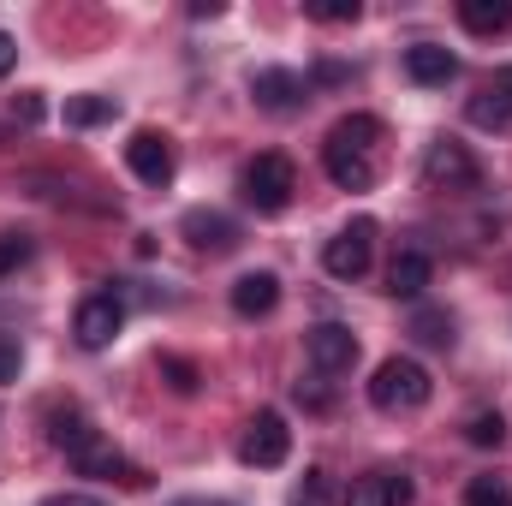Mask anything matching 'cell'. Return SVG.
Returning a JSON list of instances; mask_svg holds the SVG:
<instances>
[{
    "label": "cell",
    "instance_id": "30",
    "mask_svg": "<svg viewBox=\"0 0 512 506\" xmlns=\"http://www.w3.org/2000/svg\"><path fill=\"white\" fill-rule=\"evenodd\" d=\"M12 66H18V42H12V36H6V30H0V78H6V72H12Z\"/></svg>",
    "mask_w": 512,
    "mask_h": 506
},
{
    "label": "cell",
    "instance_id": "8",
    "mask_svg": "<svg viewBox=\"0 0 512 506\" xmlns=\"http://www.w3.org/2000/svg\"><path fill=\"white\" fill-rule=\"evenodd\" d=\"M179 233L191 239V251H209V256L239 251V221L221 215V209H191V215L179 221Z\"/></svg>",
    "mask_w": 512,
    "mask_h": 506
},
{
    "label": "cell",
    "instance_id": "25",
    "mask_svg": "<svg viewBox=\"0 0 512 506\" xmlns=\"http://www.w3.org/2000/svg\"><path fill=\"white\" fill-rule=\"evenodd\" d=\"M161 381H167L173 393H185V399L203 387V376H197V364H191V358H161Z\"/></svg>",
    "mask_w": 512,
    "mask_h": 506
},
{
    "label": "cell",
    "instance_id": "3",
    "mask_svg": "<svg viewBox=\"0 0 512 506\" xmlns=\"http://www.w3.org/2000/svg\"><path fill=\"white\" fill-rule=\"evenodd\" d=\"M423 185H429V191H477V185H483V167H477V155H471L459 137H441V143H429V155H423Z\"/></svg>",
    "mask_w": 512,
    "mask_h": 506
},
{
    "label": "cell",
    "instance_id": "16",
    "mask_svg": "<svg viewBox=\"0 0 512 506\" xmlns=\"http://www.w3.org/2000/svg\"><path fill=\"white\" fill-rule=\"evenodd\" d=\"M429 280H435V262L423 251H399L393 268H387V292H393V298H423Z\"/></svg>",
    "mask_w": 512,
    "mask_h": 506
},
{
    "label": "cell",
    "instance_id": "12",
    "mask_svg": "<svg viewBox=\"0 0 512 506\" xmlns=\"http://www.w3.org/2000/svg\"><path fill=\"white\" fill-rule=\"evenodd\" d=\"M405 78L423 84V90L453 84V78H459V54L441 48V42H411V48H405Z\"/></svg>",
    "mask_w": 512,
    "mask_h": 506
},
{
    "label": "cell",
    "instance_id": "10",
    "mask_svg": "<svg viewBox=\"0 0 512 506\" xmlns=\"http://www.w3.org/2000/svg\"><path fill=\"white\" fill-rule=\"evenodd\" d=\"M251 96H256V108H268V114H292V108H304L310 84L298 72H286V66H262L251 78Z\"/></svg>",
    "mask_w": 512,
    "mask_h": 506
},
{
    "label": "cell",
    "instance_id": "28",
    "mask_svg": "<svg viewBox=\"0 0 512 506\" xmlns=\"http://www.w3.org/2000/svg\"><path fill=\"white\" fill-rule=\"evenodd\" d=\"M42 506H108V501H96V495H84V489H66V495H48Z\"/></svg>",
    "mask_w": 512,
    "mask_h": 506
},
{
    "label": "cell",
    "instance_id": "13",
    "mask_svg": "<svg viewBox=\"0 0 512 506\" xmlns=\"http://www.w3.org/2000/svg\"><path fill=\"white\" fill-rule=\"evenodd\" d=\"M274 304H280V274H268V268H251V274H239L233 280V310L256 322V316H274Z\"/></svg>",
    "mask_w": 512,
    "mask_h": 506
},
{
    "label": "cell",
    "instance_id": "19",
    "mask_svg": "<svg viewBox=\"0 0 512 506\" xmlns=\"http://www.w3.org/2000/svg\"><path fill=\"white\" fill-rule=\"evenodd\" d=\"M459 24L471 36H501L512 30V0H459Z\"/></svg>",
    "mask_w": 512,
    "mask_h": 506
},
{
    "label": "cell",
    "instance_id": "20",
    "mask_svg": "<svg viewBox=\"0 0 512 506\" xmlns=\"http://www.w3.org/2000/svg\"><path fill=\"white\" fill-rule=\"evenodd\" d=\"M114 114H120V102H114V96H72V102H66V126H78V131L108 126Z\"/></svg>",
    "mask_w": 512,
    "mask_h": 506
},
{
    "label": "cell",
    "instance_id": "24",
    "mask_svg": "<svg viewBox=\"0 0 512 506\" xmlns=\"http://www.w3.org/2000/svg\"><path fill=\"white\" fill-rule=\"evenodd\" d=\"M304 12L316 18V24H358V0H304Z\"/></svg>",
    "mask_w": 512,
    "mask_h": 506
},
{
    "label": "cell",
    "instance_id": "26",
    "mask_svg": "<svg viewBox=\"0 0 512 506\" xmlns=\"http://www.w3.org/2000/svg\"><path fill=\"white\" fill-rule=\"evenodd\" d=\"M18 370H24V346L18 340H0V387L18 381Z\"/></svg>",
    "mask_w": 512,
    "mask_h": 506
},
{
    "label": "cell",
    "instance_id": "1",
    "mask_svg": "<svg viewBox=\"0 0 512 506\" xmlns=\"http://www.w3.org/2000/svg\"><path fill=\"white\" fill-rule=\"evenodd\" d=\"M429 393H435V381L417 358H387L370 376V405L376 411H417V405H429Z\"/></svg>",
    "mask_w": 512,
    "mask_h": 506
},
{
    "label": "cell",
    "instance_id": "32",
    "mask_svg": "<svg viewBox=\"0 0 512 506\" xmlns=\"http://www.w3.org/2000/svg\"><path fill=\"white\" fill-rule=\"evenodd\" d=\"M173 506H233V501H173Z\"/></svg>",
    "mask_w": 512,
    "mask_h": 506
},
{
    "label": "cell",
    "instance_id": "5",
    "mask_svg": "<svg viewBox=\"0 0 512 506\" xmlns=\"http://www.w3.org/2000/svg\"><path fill=\"white\" fill-rule=\"evenodd\" d=\"M120 328H126V304H120V292H90V298L78 304V316H72V334H78L84 352L114 346Z\"/></svg>",
    "mask_w": 512,
    "mask_h": 506
},
{
    "label": "cell",
    "instance_id": "11",
    "mask_svg": "<svg viewBox=\"0 0 512 506\" xmlns=\"http://www.w3.org/2000/svg\"><path fill=\"white\" fill-rule=\"evenodd\" d=\"M126 167L143 179V185H167V179H173V143H167L161 131H131Z\"/></svg>",
    "mask_w": 512,
    "mask_h": 506
},
{
    "label": "cell",
    "instance_id": "23",
    "mask_svg": "<svg viewBox=\"0 0 512 506\" xmlns=\"http://www.w3.org/2000/svg\"><path fill=\"white\" fill-rule=\"evenodd\" d=\"M465 506H512V483H501V477H471Z\"/></svg>",
    "mask_w": 512,
    "mask_h": 506
},
{
    "label": "cell",
    "instance_id": "14",
    "mask_svg": "<svg viewBox=\"0 0 512 506\" xmlns=\"http://www.w3.org/2000/svg\"><path fill=\"white\" fill-rule=\"evenodd\" d=\"M411 501V477H393V471H370V477H352L346 506H405Z\"/></svg>",
    "mask_w": 512,
    "mask_h": 506
},
{
    "label": "cell",
    "instance_id": "6",
    "mask_svg": "<svg viewBox=\"0 0 512 506\" xmlns=\"http://www.w3.org/2000/svg\"><path fill=\"white\" fill-rule=\"evenodd\" d=\"M286 453H292V429H286V417H280V411H256L251 423H245L239 459H245L251 471H274V465H286Z\"/></svg>",
    "mask_w": 512,
    "mask_h": 506
},
{
    "label": "cell",
    "instance_id": "27",
    "mask_svg": "<svg viewBox=\"0 0 512 506\" xmlns=\"http://www.w3.org/2000/svg\"><path fill=\"white\" fill-rule=\"evenodd\" d=\"M24 256H30V245H24V239H0V280H6Z\"/></svg>",
    "mask_w": 512,
    "mask_h": 506
},
{
    "label": "cell",
    "instance_id": "29",
    "mask_svg": "<svg viewBox=\"0 0 512 506\" xmlns=\"http://www.w3.org/2000/svg\"><path fill=\"white\" fill-rule=\"evenodd\" d=\"M12 114H18L24 126H36V120H42V96H18V102H12Z\"/></svg>",
    "mask_w": 512,
    "mask_h": 506
},
{
    "label": "cell",
    "instance_id": "2",
    "mask_svg": "<svg viewBox=\"0 0 512 506\" xmlns=\"http://www.w3.org/2000/svg\"><path fill=\"white\" fill-rule=\"evenodd\" d=\"M239 191H245V203H251L256 215H280V209H292V197H298V167L268 149V155H256L251 167H245Z\"/></svg>",
    "mask_w": 512,
    "mask_h": 506
},
{
    "label": "cell",
    "instance_id": "15",
    "mask_svg": "<svg viewBox=\"0 0 512 506\" xmlns=\"http://www.w3.org/2000/svg\"><path fill=\"white\" fill-rule=\"evenodd\" d=\"M387 131H382V120L376 114H346L340 126L328 131V143L322 149H352V155H376V143H382Z\"/></svg>",
    "mask_w": 512,
    "mask_h": 506
},
{
    "label": "cell",
    "instance_id": "7",
    "mask_svg": "<svg viewBox=\"0 0 512 506\" xmlns=\"http://www.w3.org/2000/svg\"><path fill=\"white\" fill-rule=\"evenodd\" d=\"M304 358H310L322 376H340V370L358 364V334H352L346 322H316V328L304 334Z\"/></svg>",
    "mask_w": 512,
    "mask_h": 506
},
{
    "label": "cell",
    "instance_id": "21",
    "mask_svg": "<svg viewBox=\"0 0 512 506\" xmlns=\"http://www.w3.org/2000/svg\"><path fill=\"white\" fill-rule=\"evenodd\" d=\"M411 334H417L423 346H453V340H459L447 310H417V316H411Z\"/></svg>",
    "mask_w": 512,
    "mask_h": 506
},
{
    "label": "cell",
    "instance_id": "17",
    "mask_svg": "<svg viewBox=\"0 0 512 506\" xmlns=\"http://www.w3.org/2000/svg\"><path fill=\"white\" fill-rule=\"evenodd\" d=\"M322 161H328V179H334L340 191H370V185H376V155H352V149H322Z\"/></svg>",
    "mask_w": 512,
    "mask_h": 506
},
{
    "label": "cell",
    "instance_id": "4",
    "mask_svg": "<svg viewBox=\"0 0 512 506\" xmlns=\"http://www.w3.org/2000/svg\"><path fill=\"white\" fill-rule=\"evenodd\" d=\"M370 256H376V221H370V215H358L352 227H340V233L328 239L322 268H328L334 280H364V274H370Z\"/></svg>",
    "mask_w": 512,
    "mask_h": 506
},
{
    "label": "cell",
    "instance_id": "22",
    "mask_svg": "<svg viewBox=\"0 0 512 506\" xmlns=\"http://www.w3.org/2000/svg\"><path fill=\"white\" fill-rule=\"evenodd\" d=\"M465 441H471V447H501V441H507V417H501V411H477V417L465 423Z\"/></svg>",
    "mask_w": 512,
    "mask_h": 506
},
{
    "label": "cell",
    "instance_id": "31",
    "mask_svg": "<svg viewBox=\"0 0 512 506\" xmlns=\"http://www.w3.org/2000/svg\"><path fill=\"white\" fill-rule=\"evenodd\" d=\"M316 84H346V66H316Z\"/></svg>",
    "mask_w": 512,
    "mask_h": 506
},
{
    "label": "cell",
    "instance_id": "18",
    "mask_svg": "<svg viewBox=\"0 0 512 506\" xmlns=\"http://www.w3.org/2000/svg\"><path fill=\"white\" fill-rule=\"evenodd\" d=\"M48 441H54L66 459H78V453H84L90 441H102V435H96V423H90L84 411H48Z\"/></svg>",
    "mask_w": 512,
    "mask_h": 506
},
{
    "label": "cell",
    "instance_id": "9",
    "mask_svg": "<svg viewBox=\"0 0 512 506\" xmlns=\"http://www.w3.org/2000/svg\"><path fill=\"white\" fill-rule=\"evenodd\" d=\"M465 120H471V126H483V131H507L512 126V66H501L495 78H483V90L471 96Z\"/></svg>",
    "mask_w": 512,
    "mask_h": 506
}]
</instances>
